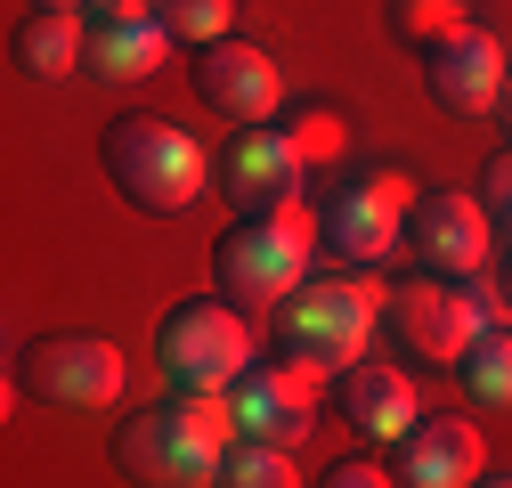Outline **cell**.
Masks as SVG:
<instances>
[{
    "mask_svg": "<svg viewBox=\"0 0 512 488\" xmlns=\"http://www.w3.org/2000/svg\"><path fill=\"white\" fill-rule=\"evenodd\" d=\"M236 440L244 432L228 391H171L114 432V472L139 488H220V464Z\"/></svg>",
    "mask_w": 512,
    "mask_h": 488,
    "instance_id": "1",
    "label": "cell"
},
{
    "mask_svg": "<svg viewBox=\"0 0 512 488\" xmlns=\"http://www.w3.org/2000/svg\"><path fill=\"white\" fill-rule=\"evenodd\" d=\"M98 171L114 179V196L131 212H147V220L196 212V196L212 188V155L163 114H114L98 131Z\"/></svg>",
    "mask_w": 512,
    "mask_h": 488,
    "instance_id": "2",
    "label": "cell"
},
{
    "mask_svg": "<svg viewBox=\"0 0 512 488\" xmlns=\"http://www.w3.org/2000/svg\"><path fill=\"white\" fill-rule=\"evenodd\" d=\"M382 310H391V293H382L366 269H326V277H301L285 301H277V358L309 366V375H342V366L366 358Z\"/></svg>",
    "mask_w": 512,
    "mask_h": 488,
    "instance_id": "3",
    "label": "cell"
},
{
    "mask_svg": "<svg viewBox=\"0 0 512 488\" xmlns=\"http://www.w3.org/2000/svg\"><path fill=\"white\" fill-rule=\"evenodd\" d=\"M342 147V122L334 114H309V122H252V131H236L220 155H212V188L228 196V212H285L301 204L317 155Z\"/></svg>",
    "mask_w": 512,
    "mask_h": 488,
    "instance_id": "4",
    "label": "cell"
},
{
    "mask_svg": "<svg viewBox=\"0 0 512 488\" xmlns=\"http://www.w3.org/2000/svg\"><path fill=\"white\" fill-rule=\"evenodd\" d=\"M309 236H317L309 204L228 220L212 236V285H220V301H236V310H277V301L309 277Z\"/></svg>",
    "mask_w": 512,
    "mask_h": 488,
    "instance_id": "5",
    "label": "cell"
},
{
    "mask_svg": "<svg viewBox=\"0 0 512 488\" xmlns=\"http://www.w3.org/2000/svg\"><path fill=\"white\" fill-rule=\"evenodd\" d=\"M155 366L171 391H228L244 366H252V334L244 310L220 293H187L155 318Z\"/></svg>",
    "mask_w": 512,
    "mask_h": 488,
    "instance_id": "6",
    "label": "cell"
},
{
    "mask_svg": "<svg viewBox=\"0 0 512 488\" xmlns=\"http://www.w3.org/2000/svg\"><path fill=\"white\" fill-rule=\"evenodd\" d=\"M317 244L326 253H342L350 269L382 261V253H399L407 244V212H415V188L399 171H342L317 188Z\"/></svg>",
    "mask_w": 512,
    "mask_h": 488,
    "instance_id": "7",
    "label": "cell"
},
{
    "mask_svg": "<svg viewBox=\"0 0 512 488\" xmlns=\"http://www.w3.org/2000/svg\"><path fill=\"white\" fill-rule=\"evenodd\" d=\"M17 383L49 407H114L131 366H122V350L106 334H33L17 350Z\"/></svg>",
    "mask_w": 512,
    "mask_h": 488,
    "instance_id": "8",
    "label": "cell"
},
{
    "mask_svg": "<svg viewBox=\"0 0 512 488\" xmlns=\"http://www.w3.org/2000/svg\"><path fill=\"white\" fill-rule=\"evenodd\" d=\"M382 326L399 334L407 358H431V366H456L472 350V334H488V318H480V301H472L464 277H415V285H399L391 310H382Z\"/></svg>",
    "mask_w": 512,
    "mask_h": 488,
    "instance_id": "9",
    "label": "cell"
},
{
    "mask_svg": "<svg viewBox=\"0 0 512 488\" xmlns=\"http://www.w3.org/2000/svg\"><path fill=\"white\" fill-rule=\"evenodd\" d=\"M317 383H326V375H309V366H293V358H252L244 375L228 383L236 432H244V440H277V448L309 440V432H317V407H326Z\"/></svg>",
    "mask_w": 512,
    "mask_h": 488,
    "instance_id": "10",
    "label": "cell"
},
{
    "mask_svg": "<svg viewBox=\"0 0 512 488\" xmlns=\"http://www.w3.org/2000/svg\"><path fill=\"white\" fill-rule=\"evenodd\" d=\"M187 82H196V98H204L212 114H228L236 131L277 122V106H285V82H277V66H269V49H252V41H236V33L187 57Z\"/></svg>",
    "mask_w": 512,
    "mask_h": 488,
    "instance_id": "11",
    "label": "cell"
},
{
    "mask_svg": "<svg viewBox=\"0 0 512 488\" xmlns=\"http://www.w3.org/2000/svg\"><path fill=\"white\" fill-rule=\"evenodd\" d=\"M504 74H512V66H504V41L480 33V25H464V33H447L439 49H423V90H431L439 114H456V122L496 114Z\"/></svg>",
    "mask_w": 512,
    "mask_h": 488,
    "instance_id": "12",
    "label": "cell"
},
{
    "mask_svg": "<svg viewBox=\"0 0 512 488\" xmlns=\"http://www.w3.org/2000/svg\"><path fill=\"white\" fill-rule=\"evenodd\" d=\"M488 244H496V228H488L480 196H415L407 253L423 261V277H480L488 269Z\"/></svg>",
    "mask_w": 512,
    "mask_h": 488,
    "instance_id": "13",
    "label": "cell"
},
{
    "mask_svg": "<svg viewBox=\"0 0 512 488\" xmlns=\"http://www.w3.org/2000/svg\"><path fill=\"white\" fill-rule=\"evenodd\" d=\"M399 488H472L480 480V423L472 415H415V432L382 448Z\"/></svg>",
    "mask_w": 512,
    "mask_h": 488,
    "instance_id": "14",
    "label": "cell"
},
{
    "mask_svg": "<svg viewBox=\"0 0 512 488\" xmlns=\"http://www.w3.org/2000/svg\"><path fill=\"white\" fill-rule=\"evenodd\" d=\"M334 407H342L350 432H358V440H374V448L407 440V432H415V415H423L415 375H399V366H382V358L342 366V375H334Z\"/></svg>",
    "mask_w": 512,
    "mask_h": 488,
    "instance_id": "15",
    "label": "cell"
},
{
    "mask_svg": "<svg viewBox=\"0 0 512 488\" xmlns=\"http://www.w3.org/2000/svg\"><path fill=\"white\" fill-rule=\"evenodd\" d=\"M179 41L155 25V17H122V25H90V49H82V74L122 90V82H147Z\"/></svg>",
    "mask_w": 512,
    "mask_h": 488,
    "instance_id": "16",
    "label": "cell"
},
{
    "mask_svg": "<svg viewBox=\"0 0 512 488\" xmlns=\"http://www.w3.org/2000/svg\"><path fill=\"white\" fill-rule=\"evenodd\" d=\"M82 49H90V33H82L74 9H25L17 41H9L17 74H33V82H66V74H82Z\"/></svg>",
    "mask_w": 512,
    "mask_h": 488,
    "instance_id": "17",
    "label": "cell"
},
{
    "mask_svg": "<svg viewBox=\"0 0 512 488\" xmlns=\"http://www.w3.org/2000/svg\"><path fill=\"white\" fill-rule=\"evenodd\" d=\"M456 383L472 391V407H512V326L472 334V350L456 358Z\"/></svg>",
    "mask_w": 512,
    "mask_h": 488,
    "instance_id": "18",
    "label": "cell"
},
{
    "mask_svg": "<svg viewBox=\"0 0 512 488\" xmlns=\"http://www.w3.org/2000/svg\"><path fill=\"white\" fill-rule=\"evenodd\" d=\"M382 33L407 49H439L447 33H464V0H382Z\"/></svg>",
    "mask_w": 512,
    "mask_h": 488,
    "instance_id": "19",
    "label": "cell"
},
{
    "mask_svg": "<svg viewBox=\"0 0 512 488\" xmlns=\"http://www.w3.org/2000/svg\"><path fill=\"white\" fill-rule=\"evenodd\" d=\"M220 488H301V464L277 440H236L220 464Z\"/></svg>",
    "mask_w": 512,
    "mask_h": 488,
    "instance_id": "20",
    "label": "cell"
},
{
    "mask_svg": "<svg viewBox=\"0 0 512 488\" xmlns=\"http://www.w3.org/2000/svg\"><path fill=\"white\" fill-rule=\"evenodd\" d=\"M228 17H236V0H155V25H163L179 49L228 41Z\"/></svg>",
    "mask_w": 512,
    "mask_h": 488,
    "instance_id": "21",
    "label": "cell"
},
{
    "mask_svg": "<svg viewBox=\"0 0 512 488\" xmlns=\"http://www.w3.org/2000/svg\"><path fill=\"white\" fill-rule=\"evenodd\" d=\"M480 212H488V228L512 244V147H496V155L480 163Z\"/></svg>",
    "mask_w": 512,
    "mask_h": 488,
    "instance_id": "22",
    "label": "cell"
},
{
    "mask_svg": "<svg viewBox=\"0 0 512 488\" xmlns=\"http://www.w3.org/2000/svg\"><path fill=\"white\" fill-rule=\"evenodd\" d=\"M309 488H399V480H391V456H374V448H358V456H334V464L317 472Z\"/></svg>",
    "mask_w": 512,
    "mask_h": 488,
    "instance_id": "23",
    "label": "cell"
},
{
    "mask_svg": "<svg viewBox=\"0 0 512 488\" xmlns=\"http://www.w3.org/2000/svg\"><path fill=\"white\" fill-rule=\"evenodd\" d=\"M98 25H122V17H155V0H82Z\"/></svg>",
    "mask_w": 512,
    "mask_h": 488,
    "instance_id": "24",
    "label": "cell"
},
{
    "mask_svg": "<svg viewBox=\"0 0 512 488\" xmlns=\"http://www.w3.org/2000/svg\"><path fill=\"white\" fill-rule=\"evenodd\" d=\"M496 122H504V147H512V74H504V90H496Z\"/></svg>",
    "mask_w": 512,
    "mask_h": 488,
    "instance_id": "25",
    "label": "cell"
},
{
    "mask_svg": "<svg viewBox=\"0 0 512 488\" xmlns=\"http://www.w3.org/2000/svg\"><path fill=\"white\" fill-rule=\"evenodd\" d=\"M472 488H512V472H480V480H472Z\"/></svg>",
    "mask_w": 512,
    "mask_h": 488,
    "instance_id": "26",
    "label": "cell"
},
{
    "mask_svg": "<svg viewBox=\"0 0 512 488\" xmlns=\"http://www.w3.org/2000/svg\"><path fill=\"white\" fill-rule=\"evenodd\" d=\"M496 285H504V318H512V261H504V277H496Z\"/></svg>",
    "mask_w": 512,
    "mask_h": 488,
    "instance_id": "27",
    "label": "cell"
},
{
    "mask_svg": "<svg viewBox=\"0 0 512 488\" xmlns=\"http://www.w3.org/2000/svg\"><path fill=\"white\" fill-rule=\"evenodd\" d=\"M33 9H74V0H33Z\"/></svg>",
    "mask_w": 512,
    "mask_h": 488,
    "instance_id": "28",
    "label": "cell"
}]
</instances>
